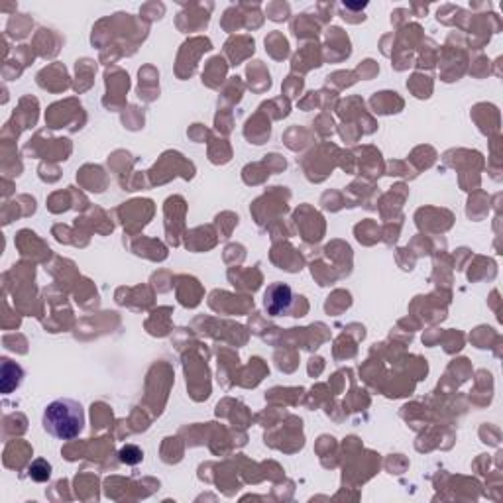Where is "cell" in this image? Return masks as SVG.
Segmentation results:
<instances>
[{
  "instance_id": "obj_5",
  "label": "cell",
  "mask_w": 503,
  "mask_h": 503,
  "mask_svg": "<svg viewBox=\"0 0 503 503\" xmlns=\"http://www.w3.org/2000/svg\"><path fill=\"white\" fill-rule=\"evenodd\" d=\"M120 460L124 464H138V462H142V451L138 446H134V444H128V446H124L120 451Z\"/></svg>"
},
{
  "instance_id": "obj_1",
  "label": "cell",
  "mask_w": 503,
  "mask_h": 503,
  "mask_svg": "<svg viewBox=\"0 0 503 503\" xmlns=\"http://www.w3.org/2000/svg\"><path fill=\"white\" fill-rule=\"evenodd\" d=\"M41 425L48 435L59 440H73L85 428V411L83 405L75 400L52 401L41 417Z\"/></svg>"
},
{
  "instance_id": "obj_2",
  "label": "cell",
  "mask_w": 503,
  "mask_h": 503,
  "mask_svg": "<svg viewBox=\"0 0 503 503\" xmlns=\"http://www.w3.org/2000/svg\"><path fill=\"white\" fill-rule=\"evenodd\" d=\"M295 305V293L287 284H275L268 285V289L264 291V309L270 317H284V315H291Z\"/></svg>"
},
{
  "instance_id": "obj_4",
  "label": "cell",
  "mask_w": 503,
  "mask_h": 503,
  "mask_svg": "<svg viewBox=\"0 0 503 503\" xmlns=\"http://www.w3.org/2000/svg\"><path fill=\"white\" fill-rule=\"evenodd\" d=\"M28 476L34 482H48L52 477V464L43 458H38L28 466Z\"/></svg>"
},
{
  "instance_id": "obj_3",
  "label": "cell",
  "mask_w": 503,
  "mask_h": 503,
  "mask_svg": "<svg viewBox=\"0 0 503 503\" xmlns=\"http://www.w3.org/2000/svg\"><path fill=\"white\" fill-rule=\"evenodd\" d=\"M22 377H24V370L16 364V362L4 358L2 360V377H0V384H2V393H12L16 387H20L22 384Z\"/></svg>"
}]
</instances>
